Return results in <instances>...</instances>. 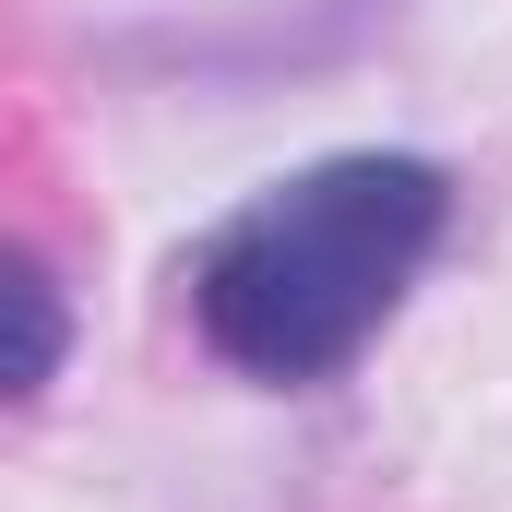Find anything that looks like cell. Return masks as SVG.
<instances>
[{
    "label": "cell",
    "instance_id": "obj_1",
    "mask_svg": "<svg viewBox=\"0 0 512 512\" xmlns=\"http://www.w3.org/2000/svg\"><path fill=\"white\" fill-rule=\"evenodd\" d=\"M453 239V167L429 155H322L298 179L251 191L227 227H203V251L179 262L191 334L239 370V382H334L429 274Z\"/></svg>",
    "mask_w": 512,
    "mask_h": 512
},
{
    "label": "cell",
    "instance_id": "obj_2",
    "mask_svg": "<svg viewBox=\"0 0 512 512\" xmlns=\"http://www.w3.org/2000/svg\"><path fill=\"white\" fill-rule=\"evenodd\" d=\"M60 358H72V298H60V274L24 251V239H0V405L48 393Z\"/></svg>",
    "mask_w": 512,
    "mask_h": 512
}]
</instances>
